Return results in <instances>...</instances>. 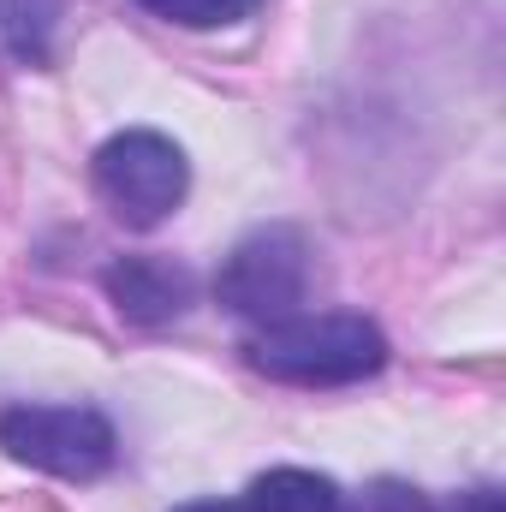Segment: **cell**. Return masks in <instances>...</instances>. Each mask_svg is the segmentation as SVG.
I'll use <instances>...</instances> for the list:
<instances>
[{
    "label": "cell",
    "instance_id": "6da1fadb",
    "mask_svg": "<svg viewBox=\"0 0 506 512\" xmlns=\"http://www.w3.org/2000/svg\"><path fill=\"white\" fill-rule=\"evenodd\" d=\"M251 370L292 387H352L387 364V340L370 316H286L262 322L245 346Z\"/></svg>",
    "mask_w": 506,
    "mask_h": 512
},
{
    "label": "cell",
    "instance_id": "7a4b0ae2",
    "mask_svg": "<svg viewBox=\"0 0 506 512\" xmlns=\"http://www.w3.org/2000/svg\"><path fill=\"white\" fill-rule=\"evenodd\" d=\"M90 179L102 191V203L126 221V227H161L185 191H191V167H185V149L173 137L149 126H131V131H114L96 161H90Z\"/></svg>",
    "mask_w": 506,
    "mask_h": 512
},
{
    "label": "cell",
    "instance_id": "3957f363",
    "mask_svg": "<svg viewBox=\"0 0 506 512\" xmlns=\"http://www.w3.org/2000/svg\"><path fill=\"white\" fill-rule=\"evenodd\" d=\"M304 292H310V239L298 227H286V221L245 233L227 251L221 274H215V298L233 316H245V322H286V316H298Z\"/></svg>",
    "mask_w": 506,
    "mask_h": 512
},
{
    "label": "cell",
    "instance_id": "277c9868",
    "mask_svg": "<svg viewBox=\"0 0 506 512\" xmlns=\"http://www.w3.org/2000/svg\"><path fill=\"white\" fill-rule=\"evenodd\" d=\"M0 447L18 465L66 477V483L102 477L120 453L114 423L90 405H12V411H0Z\"/></svg>",
    "mask_w": 506,
    "mask_h": 512
},
{
    "label": "cell",
    "instance_id": "5b68a950",
    "mask_svg": "<svg viewBox=\"0 0 506 512\" xmlns=\"http://www.w3.org/2000/svg\"><path fill=\"white\" fill-rule=\"evenodd\" d=\"M191 274L167 256H120L108 268V298L120 304V316L155 328V322H173L185 304H191Z\"/></svg>",
    "mask_w": 506,
    "mask_h": 512
},
{
    "label": "cell",
    "instance_id": "8992f818",
    "mask_svg": "<svg viewBox=\"0 0 506 512\" xmlns=\"http://www.w3.org/2000/svg\"><path fill=\"white\" fill-rule=\"evenodd\" d=\"M245 512H346V495H340L334 477H322V471L280 465V471H262L251 483Z\"/></svg>",
    "mask_w": 506,
    "mask_h": 512
},
{
    "label": "cell",
    "instance_id": "52a82bcc",
    "mask_svg": "<svg viewBox=\"0 0 506 512\" xmlns=\"http://www.w3.org/2000/svg\"><path fill=\"white\" fill-rule=\"evenodd\" d=\"M137 6L179 30H221V24H245L251 12H262V0H137Z\"/></svg>",
    "mask_w": 506,
    "mask_h": 512
},
{
    "label": "cell",
    "instance_id": "ba28073f",
    "mask_svg": "<svg viewBox=\"0 0 506 512\" xmlns=\"http://www.w3.org/2000/svg\"><path fill=\"white\" fill-rule=\"evenodd\" d=\"M54 18H60V0H6V42L18 60L42 66L48 60V36H54Z\"/></svg>",
    "mask_w": 506,
    "mask_h": 512
},
{
    "label": "cell",
    "instance_id": "9c48e42d",
    "mask_svg": "<svg viewBox=\"0 0 506 512\" xmlns=\"http://www.w3.org/2000/svg\"><path fill=\"white\" fill-rule=\"evenodd\" d=\"M358 512H435V501L417 489V483H399V477H381V483H370L364 489V501H358Z\"/></svg>",
    "mask_w": 506,
    "mask_h": 512
},
{
    "label": "cell",
    "instance_id": "30bf717a",
    "mask_svg": "<svg viewBox=\"0 0 506 512\" xmlns=\"http://www.w3.org/2000/svg\"><path fill=\"white\" fill-rule=\"evenodd\" d=\"M459 512H501V495H495V489H471V495L459 501Z\"/></svg>",
    "mask_w": 506,
    "mask_h": 512
},
{
    "label": "cell",
    "instance_id": "8fae6325",
    "mask_svg": "<svg viewBox=\"0 0 506 512\" xmlns=\"http://www.w3.org/2000/svg\"><path fill=\"white\" fill-rule=\"evenodd\" d=\"M179 512H245V501H191V507Z\"/></svg>",
    "mask_w": 506,
    "mask_h": 512
}]
</instances>
